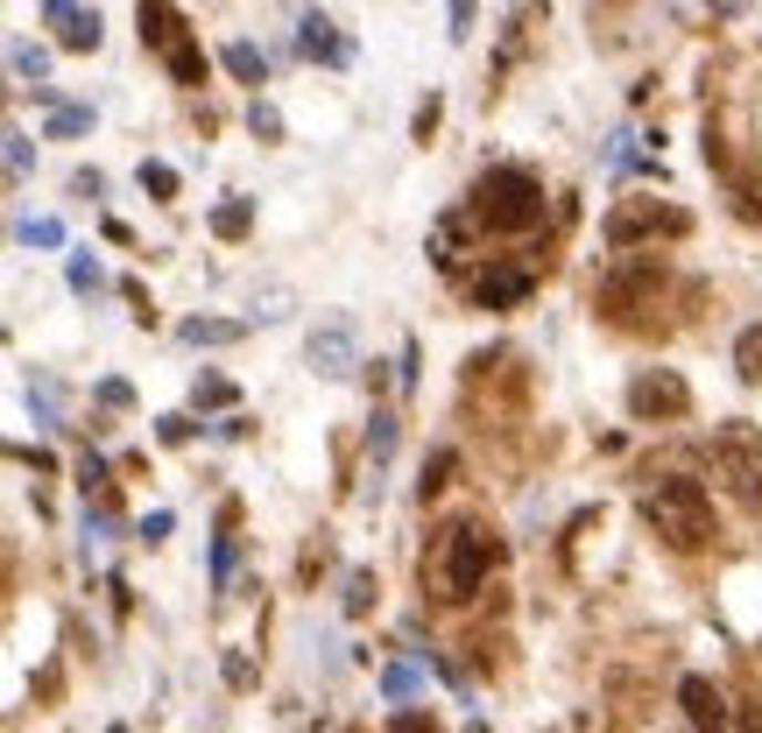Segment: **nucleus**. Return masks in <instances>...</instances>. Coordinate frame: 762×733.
I'll list each match as a JSON object with an SVG mask.
<instances>
[{
	"label": "nucleus",
	"instance_id": "1",
	"mask_svg": "<svg viewBox=\"0 0 762 733\" xmlns=\"http://www.w3.org/2000/svg\"><path fill=\"white\" fill-rule=\"evenodd\" d=\"M487 565H502V544L481 529V523H445L431 536V550H424V592H437V600H473L481 592V578H487Z\"/></svg>",
	"mask_w": 762,
	"mask_h": 733
},
{
	"label": "nucleus",
	"instance_id": "2",
	"mask_svg": "<svg viewBox=\"0 0 762 733\" xmlns=\"http://www.w3.org/2000/svg\"><path fill=\"white\" fill-rule=\"evenodd\" d=\"M642 523H650L671 550H707L713 544V500L699 479L663 473L657 487H642Z\"/></svg>",
	"mask_w": 762,
	"mask_h": 733
},
{
	"label": "nucleus",
	"instance_id": "3",
	"mask_svg": "<svg viewBox=\"0 0 762 733\" xmlns=\"http://www.w3.org/2000/svg\"><path fill=\"white\" fill-rule=\"evenodd\" d=\"M473 219H481L487 234H529V226L544 219V184L516 163H494L487 177L473 184Z\"/></svg>",
	"mask_w": 762,
	"mask_h": 733
},
{
	"label": "nucleus",
	"instance_id": "4",
	"mask_svg": "<svg viewBox=\"0 0 762 733\" xmlns=\"http://www.w3.org/2000/svg\"><path fill=\"white\" fill-rule=\"evenodd\" d=\"M713 473L728 479V494L741 500V508H762V431L749 416H734V423H720L713 431Z\"/></svg>",
	"mask_w": 762,
	"mask_h": 733
},
{
	"label": "nucleus",
	"instance_id": "5",
	"mask_svg": "<svg viewBox=\"0 0 762 733\" xmlns=\"http://www.w3.org/2000/svg\"><path fill=\"white\" fill-rule=\"evenodd\" d=\"M142 43L169 64V79L177 85H205V50L190 43V29H184V14L169 8V0H142Z\"/></svg>",
	"mask_w": 762,
	"mask_h": 733
},
{
	"label": "nucleus",
	"instance_id": "6",
	"mask_svg": "<svg viewBox=\"0 0 762 733\" xmlns=\"http://www.w3.org/2000/svg\"><path fill=\"white\" fill-rule=\"evenodd\" d=\"M684 226H692V219H684V211L678 205H657V198H642V205H615V211H607V226H600V234H607V247H636L642 234H684Z\"/></svg>",
	"mask_w": 762,
	"mask_h": 733
},
{
	"label": "nucleus",
	"instance_id": "7",
	"mask_svg": "<svg viewBox=\"0 0 762 733\" xmlns=\"http://www.w3.org/2000/svg\"><path fill=\"white\" fill-rule=\"evenodd\" d=\"M628 410H636L642 423H650V416H663V423H671V416H684V410H692V389H684V381L671 374V366H657V374H636V381H628Z\"/></svg>",
	"mask_w": 762,
	"mask_h": 733
},
{
	"label": "nucleus",
	"instance_id": "8",
	"mask_svg": "<svg viewBox=\"0 0 762 733\" xmlns=\"http://www.w3.org/2000/svg\"><path fill=\"white\" fill-rule=\"evenodd\" d=\"M311 366L326 381H347L353 366H360V339H353V318H326L311 332Z\"/></svg>",
	"mask_w": 762,
	"mask_h": 733
},
{
	"label": "nucleus",
	"instance_id": "9",
	"mask_svg": "<svg viewBox=\"0 0 762 733\" xmlns=\"http://www.w3.org/2000/svg\"><path fill=\"white\" fill-rule=\"evenodd\" d=\"M678 699H684V712H692V726H699V733H728V699H720V684L684 678V684H678Z\"/></svg>",
	"mask_w": 762,
	"mask_h": 733
},
{
	"label": "nucleus",
	"instance_id": "10",
	"mask_svg": "<svg viewBox=\"0 0 762 733\" xmlns=\"http://www.w3.org/2000/svg\"><path fill=\"white\" fill-rule=\"evenodd\" d=\"M297 50L311 56V64H347V56H353V50H347V43L332 35V14H318V8H311V14L297 22Z\"/></svg>",
	"mask_w": 762,
	"mask_h": 733
},
{
	"label": "nucleus",
	"instance_id": "11",
	"mask_svg": "<svg viewBox=\"0 0 762 733\" xmlns=\"http://www.w3.org/2000/svg\"><path fill=\"white\" fill-rule=\"evenodd\" d=\"M43 14L64 29V50H100V14H85L79 0H43Z\"/></svg>",
	"mask_w": 762,
	"mask_h": 733
},
{
	"label": "nucleus",
	"instance_id": "12",
	"mask_svg": "<svg viewBox=\"0 0 762 733\" xmlns=\"http://www.w3.org/2000/svg\"><path fill=\"white\" fill-rule=\"evenodd\" d=\"M473 297L487 303V311H508V303L529 297V268H494V276H481V289Z\"/></svg>",
	"mask_w": 762,
	"mask_h": 733
},
{
	"label": "nucleus",
	"instance_id": "13",
	"mask_svg": "<svg viewBox=\"0 0 762 733\" xmlns=\"http://www.w3.org/2000/svg\"><path fill=\"white\" fill-rule=\"evenodd\" d=\"M219 64L234 71L240 85H261V79H269V56H261L255 43H226V50H219Z\"/></svg>",
	"mask_w": 762,
	"mask_h": 733
},
{
	"label": "nucleus",
	"instance_id": "14",
	"mask_svg": "<svg viewBox=\"0 0 762 733\" xmlns=\"http://www.w3.org/2000/svg\"><path fill=\"white\" fill-rule=\"evenodd\" d=\"M177 339H184V345H234L240 324H226V318H184Z\"/></svg>",
	"mask_w": 762,
	"mask_h": 733
},
{
	"label": "nucleus",
	"instance_id": "15",
	"mask_svg": "<svg viewBox=\"0 0 762 733\" xmlns=\"http://www.w3.org/2000/svg\"><path fill=\"white\" fill-rule=\"evenodd\" d=\"M8 64H14V79H22V85H43V79H50V50H43V43H14Z\"/></svg>",
	"mask_w": 762,
	"mask_h": 733
},
{
	"label": "nucleus",
	"instance_id": "16",
	"mask_svg": "<svg viewBox=\"0 0 762 733\" xmlns=\"http://www.w3.org/2000/svg\"><path fill=\"white\" fill-rule=\"evenodd\" d=\"M247 226H255V205H247V198H226V205L213 211V234H219V240H240Z\"/></svg>",
	"mask_w": 762,
	"mask_h": 733
},
{
	"label": "nucleus",
	"instance_id": "17",
	"mask_svg": "<svg viewBox=\"0 0 762 733\" xmlns=\"http://www.w3.org/2000/svg\"><path fill=\"white\" fill-rule=\"evenodd\" d=\"M368 458H374V473L395 458V416L389 410H374V423H368Z\"/></svg>",
	"mask_w": 762,
	"mask_h": 733
},
{
	"label": "nucleus",
	"instance_id": "18",
	"mask_svg": "<svg viewBox=\"0 0 762 733\" xmlns=\"http://www.w3.org/2000/svg\"><path fill=\"white\" fill-rule=\"evenodd\" d=\"M734 374L741 381H762V324H749V332L734 339Z\"/></svg>",
	"mask_w": 762,
	"mask_h": 733
},
{
	"label": "nucleus",
	"instance_id": "19",
	"mask_svg": "<svg viewBox=\"0 0 762 733\" xmlns=\"http://www.w3.org/2000/svg\"><path fill=\"white\" fill-rule=\"evenodd\" d=\"M29 169H35L29 134H22V127H8V184H29Z\"/></svg>",
	"mask_w": 762,
	"mask_h": 733
},
{
	"label": "nucleus",
	"instance_id": "20",
	"mask_svg": "<svg viewBox=\"0 0 762 733\" xmlns=\"http://www.w3.org/2000/svg\"><path fill=\"white\" fill-rule=\"evenodd\" d=\"M142 190H148V198H177V169H169V163H142Z\"/></svg>",
	"mask_w": 762,
	"mask_h": 733
},
{
	"label": "nucleus",
	"instance_id": "21",
	"mask_svg": "<svg viewBox=\"0 0 762 733\" xmlns=\"http://www.w3.org/2000/svg\"><path fill=\"white\" fill-rule=\"evenodd\" d=\"M29 416H35V431H56V395H50V381H29Z\"/></svg>",
	"mask_w": 762,
	"mask_h": 733
},
{
	"label": "nucleus",
	"instance_id": "22",
	"mask_svg": "<svg viewBox=\"0 0 762 733\" xmlns=\"http://www.w3.org/2000/svg\"><path fill=\"white\" fill-rule=\"evenodd\" d=\"M14 240H22V247H56V240H64V226H56V219H22V226H14Z\"/></svg>",
	"mask_w": 762,
	"mask_h": 733
},
{
	"label": "nucleus",
	"instance_id": "23",
	"mask_svg": "<svg viewBox=\"0 0 762 733\" xmlns=\"http://www.w3.org/2000/svg\"><path fill=\"white\" fill-rule=\"evenodd\" d=\"M410 691H416V670H410V663H389V670H381V699H395V705H403Z\"/></svg>",
	"mask_w": 762,
	"mask_h": 733
},
{
	"label": "nucleus",
	"instance_id": "24",
	"mask_svg": "<svg viewBox=\"0 0 762 733\" xmlns=\"http://www.w3.org/2000/svg\"><path fill=\"white\" fill-rule=\"evenodd\" d=\"M198 410H226V402H234V381H219V374H198Z\"/></svg>",
	"mask_w": 762,
	"mask_h": 733
},
{
	"label": "nucleus",
	"instance_id": "25",
	"mask_svg": "<svg viewBox=\"0 0 762 733\" xmlns=\"http://www.w3.org/2000/svg\"><path fill=\"white\" fill-rule=\"evenodd\" d=\"M247 127H255L261 142H282V113H276L269 100H255V106H247Z\"/></svg>",
	"mask_w": 762,
	"mask_h": 733
},
{
	"label": "nucleus",
	"instance_id": "26",
	"mask_svg": "<svg viewBox=\"0 0 762 733\" xmlns=\"http://www.w3.org/2000/svg\"><path fill=\"white\" fill-rule=\"evenodd\" d=\"M374 607V571H347V613H368Z\"/></svg>",
	"mask_w": 762,
	"mask_h": 733
},
{
	"label": "nucleus",
	"instance_id": "27",
	"mask_svg": "<svg viewBox=\"0 0 762 733\" xmlns=\"http://www.w3.org/2000/svg\"><path fill=\"white\" fill-rule=\"evenodd\" d=\"M100 282H106V276H100V261H92V255H71V289H79V297H92Z\"/></svg>",
	"mask_w": 762,
	"mask_h": 733
},
{
	"label": "nucleus",
	"instance_id": "28",
	"mask_svg": "<svg viewBox=\"0 0 762 733\" xmlns=\"http://www.w3.org/2000/svg\"><path fill=\"white\" fill-rule=\"evenodd\" d=\"M92 127V106H56L50 113V134H85Z\"/></svg>",
	"mask_w": 762,
	"mask_h": 733
},
{
	"label": "nucleus",
	"instance_id": "29",
	"mask_svg": "<svg viewBox=\"0 0 762 733\" xmlns=\"http://www.w3.org/2000/svg\"><path fill=\"white\" fill-rule=\"evenodd\" d=\"M445 473H452V452H437V458H424V487H416V494H437V487H445Z\"/></svg>",
	"mask_w": 762,
	"mask_h": 733
},
{
	"label": "nucleus",
	"instance_id": "30",
	"mask_svg": "<svg viewBox=\"0 0 762 733\" xmlns=\"http://www.w3.org/2000/svg\"><path fill=\"white\" fill-rule=\"evenodd\" d=\"M389 733H437V720H431V712H395Z\"/></svg>",
	"mask_w": 762,
	"mask_h": 733
},
{
	"label": "nucleus",
	"instance_id": "31",
	"mask_svg": "<svg viewBox=\"0 0 762 733\" xmlns=\"http://www.w3.org/2000/svg\"><path fill=\"white\" fill-rule=\"evenodd\" d=\"M213 578H219V586L234 578V536H219V544H213Z\"/></svg>",
	"mask_w": 762,
	"mask_h": 733
},
{
	"label": "nucleus",
	"instance_id": "32",
	"mask_svg": "<svg viewBox=\"0 0 762 733\" xmlns=\"http://www.w3.org/2000/svg\"><path fill=\"white\" fill-rule=\"evenodd\" d=\"M473 35V0H452V43H466Z\"/></svg>",
	"mask_w": 762,
	"mask_h": 733
},
{
	"label": "nucleus",
	"instance_id": "33",
	"mask_svg": "<svg viewBox=\"0 0 762 733\" xmlns=\"http://www.w3.org/2000/svg\"><path fill=\"white\" fill-rule=\"evenodd\" d=\"M79 479H85V494H92V487H106V458H92V452H85V458H79Z\"/></svg>",
	"mask_w": 762,
	"mask_h": 733
},
{
	"label": "nucleus",
	"instance_id": "34",
	"mask_svg": "<svg viewBox=\"0 0 762 733\" xmlns=\"http://www.w3.org/2000/svg\"><path fill=\"white\" fill-rule=\"evenodd\" d=\"M71 190H79V198H100L106 177H100V169H79V177H71Z\"/></svg>",
	"mask_w": 762,
	"mask_h": 733
},
{
	"label": "nucleus",
	"instance_id": "35",
	"mask_svg": "<svg viewBox=\"0 0 762 733\" xmlns=\"http://www.w3.org/2000/svg\"><path fill=\"white\" fill-rule=\"evenodd\" d=\"M100 402H106V410H127L135 395H127V381H100Z\"/></svg>",
	"mask_w": 762,
	"mask_h": 733
},
{
	"label": "nucleus",
	"instance_id": "36",
	"mask_svg": "<svg viewBox=\"0 0 762 733\" xmlns=\"http://www.w3.org/2000/svg\"><path fill=\"white\" fill-rule=\"evenodd\" d=\"M190 437V416H163V445H184Z\"/></svg>",
	"mask_w": 762,
	"mask_h": 733
},
{
	"label": "nucleus",
	"instance_id": "37",
	"mask_svg": "<svg viewBox=\"0 0 762 733\" xmlns=\"http://www.w3.org/2000/svg\"><path fill=\"white\" fill-rule=\"evenodd\" d=\"M431 127H437V100L416 106V142H431Z\"/></svg>",
	"mask_w": 762,
	"mask_h": 733
},
{
	"label": "nucleus",
	"instance_id": "38",
	"mask_svg": "<svg viewBox=\"0 0 762 733\" xmlns=\"http://www.w3.org/2000/svg\"><path fill=\"white\" fill-rule=\"evenodd\" d=\"M142 536H148V544H163V536H169V508H156V515H148V523H142Z\"/></svg>",
	"mask_w": 762,
	"mask_h": 733
},
{
	"label": "nucleus",
	"instance_id": "39",
	"mask_svg": "<svg viewBox=\"0 0 762 733\" xmlns=\"http://www.w3.org/2000/svg\"><path fill=\"white\" fill-rule=\"evenodd\" d=\"M741 8H749V0H713V14H741Z\"/></svg>",
	"mask_w": 762,
	"mask_h": 733
},
{
	"label": "nucleus",
	"instance_id": "40",
	"mask_svg": "<svg viewBox=\"0 0 762 733\" xmlns=\"http://www.w3.org/2000/svg\"><path fill=\"white\" fill-rule=\"evenodd\" d=\"M106 733H127V726H106Z\"/></svg>",
	"mask_w": 762,
	"mask_h": 733
}]
</instances>
